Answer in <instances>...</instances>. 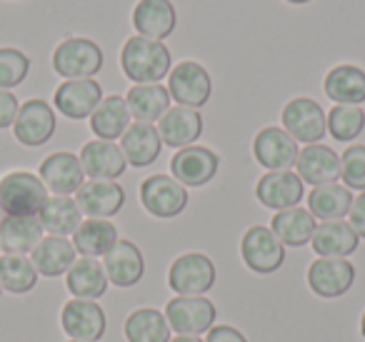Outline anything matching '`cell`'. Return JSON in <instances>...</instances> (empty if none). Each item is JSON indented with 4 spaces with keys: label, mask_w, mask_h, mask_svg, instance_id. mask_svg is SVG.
<instances>
[{
    "label": "cell",
    "mask_w": 365,
    "mask_h": 342,
    "mask_svg": "<svg viewBox=\"0 0 365 342\" xmlns=\"http://www.w3.org/2000/svg\"><path fill=\"white\" fill-rule=\"evenodd\" d=\"M170 63H173L170 51L163 46V41H153V38L133 36L128 38L120 51L123 73L135 86L160 83L170 73Z\"/></svg>",
    "instance_id": "1"
},
{
    "label": "cell",
    "mask_w": 365,
    "mask_h": 342,
    "mask_svg": "<svg viewBox=\"0 0 365 342\" xmlns=\"http://www.w3.org/2000/svg\"><path fill=\"white\" fill-rule=\"evenodd\" d=\"M48 200V187L33 172L16 170L0 180V210L6 215L38 217Z\"/></svg>",
    "instance_id": "2"
},
{
    "label": "cell",
    "mask_w": 365,
    "mask_h": 342,
    "mask_svg": "<svg viewBox=\"0 0 365 342\" xmlns=\"http://www.w3.org/2000/svg\"><path fill=\"white\" fill-rule=\"evenodd\" d=\"M53 68L66 81H86L101 73L103 51L88 38H68L53 53Z\"/></svg>",
    "instance_id": "3"
},
{
    "label": "cell",
    "mask_w": 365,
    "mask_h": 342,
    "mask_svg": "<svg viewBox=\"0 0 365 342\" xmlns=\"http://www.w3.org/2000/svg\"><path fill=\"white\" fill-rule=\"evenodd\" d=\"M218 310L203 295H178L165 305V320L178 335H203L215 325Z\"/></svg>",
    "instance_id": "4"
},
{
    "label": "cell",
    "mask_w": 365,
    "mask_h": 342,
    "mask_svg": "<svg viewBox=\"0 0 365 342\" xmlns=\"http://www.w3.org/2000/svg\"><path fill=\"white\" fill-rule=\"evenodd\" d=\"M168 93L182 108H203L210 100L213 81L208 71L195 61H182L168 73Z\"/></svg>",
    "instance_id": "5"
},
{
    "label": "cell",
    "mask_w": 365,
    "mask_h": 342,
    "mask_svg": "<svg viewBox=\"0 0 365 342\" xmlns=\"http://www.w3.org/2000/svg\"><path fill=\"white\" fill-rule=\"evenodd\" d=\"M283 130L303 145H315L328 133V115L310 98H295L283 108Z\"/></svg>",
    "instance_id": "6"
},
{
    "label": "cell",
    "mask_w": 365,
    "mask_h": 342,
    "mask_svg": "<svg viewBox=\"0 0 365 342\" xmlns=\"http://www.w3.org/2000/svg\"><path fill=\"white\" fill-rule=\"evenodd\" d=\"M243 262L258 275H270L280 270L285 262V245L275 237V232L265 225H253L240 240Z\"/></svg>",
    "instance_id": "7"
},
{
    "label": "cell",
    "mask_w": 365,
    "mask_h": 342,
    "mask_svg": "<svg viewBox=\"0 0 365 342\" xmlns=\"http://www.w3.org/2000/svg\"><path fill=\"white\" fill-rule=\"evenodd\" d=\"M168 285L178 295H205L215 285L213 260L200 252H185L175 257L168 272Z\"/></svg>",
    "instance_id": "8"
},
{
    "label": "cell",
    "mask_w": 365,
    "mask_h": 342,
    "mask_svg": "<svg viewBox=\"0 0 365 342\" xmlns=\"http://www.w3.org/2000/svg\"><path fill=\"white\" fill-rule=\"evenodd\" d=\"M140 202L153 217H178L188 207V190L170 175H150L140 185Z\"/></svg>",
    "instance_id": "9"
},
{
    "label": "cell",
    "mask_w": 365,
    "mask_h": 342,
    "mask_svg": "<svg viewBox=\"0 0 365 342\" xmlns=\"http://www.w3.org/2000/svg\"><path fill=\"white\" fill-rule=\"evenodd\" d=\"M61 325L71 340L98 342L108 330V317L96 300H68L61 312Z\"/></svg>",
    "instance_id": "10"
},
{
    "label": "cell",
    "mask_w": 365,
    "mask_h": 342,
    "mask_svg": "<svg viewBox=\"0 0 365 342\" xmlns=\"http://www.w3.org/2000/svg\"><path fill=\"white\" fill-rule=\"evenodd\" d=\"M220 167L218 152L203 145H188L173 155L170 172L182 187H203L215 177Z\"/></svg>",
    "instance_id": "11"
},
{
    "label": "cell",
    "mask_w": 365,
    "mask_h": 342,
    "mask_svg": "<svg viewBox=\"0 0 365 342\" xmlns=\"http://www.w3.org/2000/svg\"><path fill=\"white\" fill-rule=\"evenodd\" d=\"M13 133H16V140L26 147L46 145L56 133V113L46 100L33 98L21 105L16 123H13Z\"/></svg>",
    "instance_id": "12"
},
{
    "label": "cell",
    "mask_w": 365,
    "mask_h": 342,
    "mask_svg": "<svg viewBox=\"0 0 365 342\" xmlns=\"http://www.w3.org/2000/svg\"><path fill=\"white\" fill-rule=\"evenodd\" d=\"M355 267L345 257H318L308 267V285L318 297L333 300L353 287Z\"/></svg>",
    "instance_id": "13"
},
{
    "label": "cell",
    "mask_w": 365,
    "mask_h": 342,
    "mask_svg": "<svg viewBox=\"0 0 365 342\" xmlns=\"http://www.w3.org/2000/svg\"><path fill=\"white\" fill-rule=\"evenodd\" d=\"M298 142L283 128H263L253 140V155L265 170H290L298 160Z\"/></svg>",
    "instance_id": "14"
},
{
    "label": "cell",
    "mask_w": 365,
    "mask_h": 342,
    "mask_svg": "<svg viewBox=\"0 0 365 342\" xmlns=\"http://www.w3.org/2000/svg\"><path fill=\"white\" fill-rule=\"evenodd\" d=\"M305 185L298 177V172L278 170V172H265L255 185V197L260 205L270 207V210H288V207H298L303 200Z\"/></svg>",
    "instance_id": "15"
},
{
    "label": "cell",
    "mask_w": 365,
    "mask_h": 342,
    "mask_svg": "<svg viewBox=\"0 0 365 342\" xmlns=\"http://www.w3.org/2000/svg\"><path fill=\"white\" fill-rule=\"evenodd\" d=\"M76 202L83 215L108 220L115 212H120L123 202H125V192L115 180H88L78 187Z\"/></svg>",
    "instance_id": "16"
},
{
    "label": "cell",
    "mask_w": 365,
    "mask_h": 342,
    "mask_svg": "<svg viewBox=\"0 0 365 342\" xmlns=\"http://www.w3.org/2000/svg\"><path fill=\"white\" fill-rule=\"evenodd\" d=\"M81 165L91 180H118L125 172L128 160L120 145L110 140H91L81 150Z\"/></svg>",
    "instance_id": "17"
},
{
    "label": "cell",
    "mask_w": 365,
    "mask_h": 342,
    "mask_svg": "<svg viewBox=\"0 0 365 342\" xmlns=\"http://www.w3.org/2000/svg\"><path fill=\"white\" fill-rule=\"evenodd\" d=\"M56 108L71 120H83L96 113V108L103 100V88L93 78L86 81H66L56 90Z\"/></svg>",
    "instance_id": "18"
},
{
    "label": "cell",
    "mask_w": 365,
    "mask_h": 342,
    "mask_svg": "<svg viewBox=\"0 0 365 342\" xmlns=\"http://www.w3.org/2000/svg\"><path fill=\"white\" fill-rule=\"evenodd\" d=\"M298 177L305 185H330L340 177V155L328 145H305L295 160Z\"/></svg>",
    "instance_id": "19"
},
{
    "label": "cell",
    "mask_w": 365,
    "mask_h": 342,
    "mask_svg": "<svg viewBox=\"0 0 365 342\" xmlns=\"http://www.w3.org/2000/svg\"><path fill=\"white\" fill-rule=\"evenodd\" d=\"M103 270L108 275V282L115 287H133L145 275V257L138 250L135 242L118 240L115 247L103 257Z\"/></svg>",
    "instance_id": "20"
},
{
    "label": "cell",
    "mask_w": 365,
    "mask_h": 342,
    "mask_svg": "<svg viewBox=\"0 0 365 342\" xmlns=\"http://www.w3.org/2000/svg\"><path fill=\"white\" fill-rule=\"evenodd\" d=\"M38 177H41L43 185L51 192L66 197L78 192V187L86 182L83 180L86 172H83L81 157L73 155V152H53V155H48L41 162V175Z\"/></svg>",
    "instance_id": "21"
},
{
    "label": "cell",
    "mask_w": 365,
    "mask_h": 342,
    "mask_svg": "<svg viewBox=\"0 0 365 342\" xmlns=\"http://www.w3.org/2000/svg\"><path fill=\"white\" fill-rule=\"evenodd\" d=\"M158 133H160L163 145L168 147H188L203 133V115L195 108L175 105L158 120Z\"/></svg>",
    "instance_id": "22"
},
{
    "label": "cell",
    "mask_w": 365,
    "mask_h": 342,
    "mask_svg": "<svg viewBox=\"0 0 365 342\" xmlns=\"http://www.w3.org/2000/svg\"><path fill=\"white\" fill-rule=\"evenodd\" d=\"M160 133L153 123H130L120 138V150L125 155L128 165L133 167H148L160 155Z\"/></svg>",
    "instance_id": "23"
},
{
    "label": "cell",
    "mask_w": 365,
    "mask_h": 342,
    "mask_svg": "<svg viewBox=\"0 0 365 342\" xmlns=\"http://www.w3.org/2000/svg\"><path fill=\"white\" fill-rule=\"evenodd\" d=\"M175 8L170 0H140L133 11V26L138 36L153 38V41H165L175 31Z\"/></svg>",
    "instance_id": "24"
},
{
    "label": "cell",
    "mask_w": 365,
    "mask_h": 342,
    "mask_svg": "<svg viewBox=\"0 0 365 342\" xmlns=\"http://www.w3.org/2000/svg\"><path fill=\"white\" fill-rule=\"evenodd\" d=\"M66 285L78 300H101L110 282L103 270V262H98L96 257H78L66 272Z\"/></svg>",
    "instance_id": "25"
},
{
    "label": "cell",
    "mask_w": 365,
    "mask_h": 342,
    "mask_svg": "<svg viewBox=\"0 0 365 342\" xmlns=\"http://www.w3.org/2000/svg\"><path fill=\"white\" fill-rule=\"evenodd\" d=\"M31 260L36 265L38 275L43 277H61L63 272L71 270V265L78 260L76 257V245L68 237L61 235H48L36 245V250L31 252Z\"/></svg>",
    "instance_id": "26"
},
{
    "label": "cell",
    "mask_w": 365,
    "mask_h": 342,
    "mask_svg": "<svg viewBox=\"0 0 365 342\" xmlns=\"http://www.w3.org/2000/svg\"><path fill=\"white\" fill-rule=\"evenodd\" d=\"M43 240V225L38 217L6 215L0 222V247L8 255H28Z\"/></svg>",
    "instance_id": "27"
},
{
    "label": "cell",
    "mask_w": 365,
    "mask_h": 342,
    "mask_svg": "<svg viewBox=\"0 0 365 342\" xmlns=\"http://www.w3.org/2000/svg\"><path fill=\"white\" fill-rule=\"evenodd\" d=\"M118 227L110 220H98V217H88L81 222L76 232H73V245L76 252H81V257H106L108 252L115 247Z\"/></svg>",
    "instance_id": "28"
},
{
    "label": "cell",
    "mask_w": 365,
    "mask_h": 342,
    "mask_svg": "<svg viewBox=\"0 0 365 342\" xmlns=\"http://www.w3.org/2000/svg\"><path fill=\"white\" fill-rule=\"evenodd\" d=\"M313 250L320 257H348L358 250V232L345 220H330L315 227L313 232Z\"/></svg>",
    "instance_id": "29"
},
{
    "label": "cell",
    "mask_w": 365,
    "mask_h": 342,
    "mask_svg": "<svg viewBox=\"0 0 365 342\" xmlns=\"http://www.w3.org/2000/svg\"><path fill=\"white\" fill-rule=\"evenodd\" d=\"M325 95L335 105H360L365 103V73L358 66H335L323 81Z\"/></svg>",
    "instance_id": "30"
},
{
    "label": "cell",
    "mask_w": 365,
    "mask_h": 342,
    "mask_svg": "<svg viewBox=\"0 0 365 342\" xmlns=\"http://www.w3.org/2000/svg\"><path fill=\"white\" fill-rule=\"evenodd\" d=\"M170 93L168 88L150 83V86H133L125 95L128 110L135 123H155L170 110Z\"/></svg>",
    "instance_id": "31"
},
{
    "label": "cell",
    "mask_w": 365,
    "mask_h": 342,
    "mask_svg": "<svg viewBox=\"0 0 365 342\" xmlns=\"http://www.w3.org/2000/svg\"><path fill=\"white\" fill-rule=\"evenodd\" d=\"M130 128V110H128L125 98L106 95L96 113L91 115V130L98 135V140H118L123 133Z\"/></svg>",
    "instance_id": "32"
},
{
    "label": "cell",
    "mask_w": 365,
    "mask_h": 342,
    "mask_svg": "<svg viewBox=\"0 0 365 342\" xmlns=\"http://www.w3.org/2000/svg\"><path fill=\"white\" fill-rule=\"evenodd\" d=\"M315 227H318L315 217L303 207H288V210L275 212L273 222H270V230L275 232V237L288 247L308 245L313 240Z\"/></svg>",
    "instance_id": "33"
},
{
    "label": "cell",
    "mask_w": 365,
    "mask_h": 342,
    "mask_svg": "<svg viewBox=\"0 0 365 342\" xmlns=\"http://www.w3.org/2000/svg\"><path fill=\"white\" fill-rule=\"evenodd\" d=\"M353 205V192L345 185L330 182V185H318L310 190L308 195V210L315 220L330 222V220H343L350 212Z\"/></svg>",
    "instance_id": "34"
},
{
    "label": "cell",
    "mask_w": 365,
    "mask_h": 342,
    "mask_svg": "<svg viewBox=\"0 0 365 342\" xmlns=\"http://www.w3.org/2000/svg\"><path fill=\"white\" fill-rule=\"evenodd\" d=\"M38 220H41L43 230H48L51 235L68 237L81 227L83 212L73 197L53 195V197H48L43 210L38 212Z\"/></svg>",
    "instance_id": "35"
},
{
    "label": "cell",
    "mask_w": 365,
    "mask_h": 342,
    "mask_svg": "<svg viewBox=\"0 0 365 342\" xmlns=\"http://www.w3.org/2000/svg\"><path fill=\"white\" fill-rule=\"evenodd\" d=\"M128 342H170V325L155 307H140L130 312L123 325Z\"/></svg>",
    "instance_id": "36"
},
{
    "label": "cell",
    "mask_w": 365,
    "mask_h": 342,
    "mask_svg": "<svg viewBox=\"0 0 365 342\" xmlns=\"http://www.w3.org/2000/svg\"><path fill=\"white\" fill-rule=\"evenodd\" d=\"M38 270L31 257L26 255H3L0 257V287L13 295H26L38 285Z\"/></svg>",
    "instance_id": "37"
},
{
    "label": "cell",
    "mask_w": 365,
    "mask_h": 342,
    "mask_svg": "<svg viewBox=\"0 0 365 342\" xmlns=\"http://www.w3.org/2000/svg\"><path fill=\"white\" fill-rule=\"evenodd\" d=\"M365 113L360 105H335L328 113V133L338 142H350L363 133Z\"/></svg>",
    "instance_id": "38"
},
{
    "label": "cell",
    "mask_w": 365,
    "mask_h": 342,
    "mask_svg": "<svg viewBox=\"0 0 365 342\" xmlns=\"http://www.w3.org/2000/svg\"><path fill=\"white\" fill-rule=\"evenodd\" d=\"M31 73V61L16 48H0V90L21 86Z\"/></svg>",
    "instance_id": "39"
},
{
    "label": "cell",
    "mask_w": 365,
    "mask_h": 342,
    "mask_svg": "<svg viewBox=\"0 0 365 342\" xmlns=\"http://www.w3.org/2000/svg\"><path fill=\"white\" fill-rule=\"evenodd\" d=\"M340 177L348 190L365 192V145H350L340 157Z\"/></svg>",
    "instance_id": "40"
},
{
    "label": "cell",
    "mask_w": 365,
    "mask_h": 342,
    "mask_svg": "<svg viewBox=\"0 0 365 342\" xmlns=\"http://www.w3.org/2000/svg\"><path fill=\"white\" fill-rule=\"evenodd\" d=\"M18 110H21L18 98L13 95L11 90H0V130H3V128H11L13 123H16Z\"/></svg>",
    "instance_id": "41"
},
{
    "label": "cell",
    "mask_w": 365,
    "mask_h": 342,
    "mask_svg": "<svg viewBox=\"0 0 365 342\" xmlns=\"http://www.w3.org/2000/svg\"><path fill=\"white\" fill-rule=\"evenodd\" d=\"M350 227L358 232V237L365 240V192H360L358 197H353V205H350Z\"/></svg>",
    "instance_id": "42"
},
{
    "label": "cell",
    "mask_w": 365,
    "mask_h": 342,
    "mask_svg": "<svg viewBox=\"0 0 365 342\" xmlns=\"http://www.w3.org/2000/svg\"><path fill=\"white\" fill-rule=\"evenodd\" d=\"M205 342H248L245 340L243 332H238L235 327L230 325H215L208 330V337H205Z\"/></svg>",
    "instance_id": "43"
},
{
    "label": "cell",
    "mask_w": 365,
    "mask_h": 342,
    "mask_svg": "<svg viewBox=\"0 0 365 342\" xmlns=\"http://www.w3.org/2000/svg\"><path fill=\"white\" fill-rule=\"evenodd\" d=\"M170 342H203L198 335H178L175 340H170Z\"/></svg>",
    "instance_id": "44"
},
{
    "label": "cell",
    "mask_w": 365,
    "mask_h": 342,
    "mask_svg": "<svg viewBox=\"0 0 365 342\" xmlns=\"http://www.w3.org/2000/svg\"><path fill=\"white\" fill-rule=\"evenodd\" d=\"M285 3H293V6H303V3H310V0H285Z\"/></svg>",
    "instance_id": "45"
},
{
    "label": "cell",
    "mask_w": 365,
    "mask_h": 342,
    "mask_svg": "<svg viewBox=\"0 0 365 342\" xmlns=\"http://www.w3.org/2000/svg\"><path fill=\"white\" fill-rule=\"evenodd\" d=\"M360 332H363V337H365V312H363V320H360Z\"/></svg>",
    "instance_id": "46"
},
{
    "label": "cell",
    "mask_w": 365,
    "mask_h": 342,
    "mask_svg": "<svg viewBox=\"0 0 365 342\" xmlns=\"http://www.w3.org/2000/svg\"><path fill=\"white\" fill-rule=\"evenodd\" d=\"M0 292H3V287H0Z\"/></svg>",
    "instance_id": "47"
},
{
    "label": "cell",
    "mask_w": 365,
    "mask_h": 342,
    "mask_svg": "<svg viewBox=\"0 0 365 342\" xmlns=\"http://www.w3.org/2000/svg\"><path fill=\"white\" fill-rule=\"evenodd\" d=\"M71 342H76V340H71Z\"/></svg>",
    "instance_id": "48"
}]
</instances>
